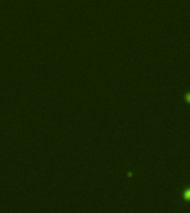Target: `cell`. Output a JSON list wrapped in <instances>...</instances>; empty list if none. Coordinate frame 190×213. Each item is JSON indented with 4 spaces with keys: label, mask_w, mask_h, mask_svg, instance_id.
Masks as SVG:
<instances>
[{
    "label": "cell",
    "mask_w": 190,
    "mask_h": 213,
    "mask_svg": "<svg viewBox=\"0 0 190 213\" xmlns=\"http://www.w3.org/2000/svg\"><path fill=\"white\" fill-rule=\"evenodd\" d=\"M185 199H188V200H190V190H188V191H186V192H185Z\"/></svg>",
    "instance_id": "1"
},
{
    "label": "cell",
    "mask_w": 190,
    "mask_h": 213,
    "mask_svg": "<svg viewBox=\"0 0 190 213\" xmlns=\"http://www.w3.org/2000/svg\"><path fill=\"white\" fill-rule=\"evenodd\" d=\"M186 99H187V101H188V102H190V93H188V94L186 96Z\"/></svg>",
    "instance_id": "2"
}]
</instances>
